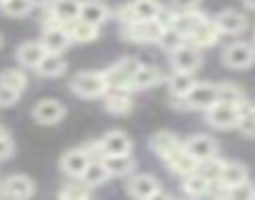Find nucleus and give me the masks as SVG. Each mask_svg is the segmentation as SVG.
Masks as SVG:
<instances>
[{
  "instance_id": "26",
  "label": "nucleus",
  "mask_w": 255,
  "mask_h": 200,
  "mask_svg": "<svg viewBox=\"0 0 255 200\" xmlns=\"http://www.w3.org/2000/svg\"><path fill=\"white\" fill-rule=\"evenodd\" d=\"M43 55H45V48H43L40 40H28V43H23V45L18 48V53H15L18 63H20L23 68H33V70H35V65L43 60Z\"/></svg>"
},
{
  "instance_id": "29",
  "label": "nucleus",
  "mask_w": 255,
  "mask_h": 200,
  "mask_svg": "<svg viewBox=\"0 0 255 200\" xmlns=\"http://www.w3.org/2000/svg\"><path fill=\"white\" fill-rule=\"evenodd\" d=\"M178 145H183V140L175 133H170V130H160V133L150 135V150L155 155H160V158H165L168 153H173Z\"/></svg>"
},
{
  "instance_id": "39",
  "label": "nucleus",
  "mask_w": 255,
  "mask_h": 200,
  "mask_svg": "<svg viewBox=\"0 0 255 200\" xmlns=\"http://www.w3.org/2000/svg\"><path fill=\"white\" fill-rule=\"evenodd\" d=\"M218 100L240 105L243 100H245V93H243L238 85H233V83H220V85H218Z\"/></svg>"
},
{
  "instance_id": "35",
  "label": "nucleus",
  "mask_w": 255,
  "mask_h": 200,
  "mask_svg": "<svg viewBox=\"0 0 255 200\" xmlns=\"http://www.w3.org/2000/svg\"><path fill=\"white\" fill-rule=\"evenodd\" d=\"M183 43H185V35H183L180 30H175L173 25H168V28H163V30H160L158 45H160V48H163V50H165L168 55H170L173 50H178V48H180Z\"/></svg>"
},
{
  "instance_id": "16",
  "label": "nucleus",
  "mask_w": 255,
  "mask_h": 200,
  "mask_svg": "<svg viewBox=\"0 0 255 200\" xmlns=\"http://www.w3.org/2000/svg\"><path fill=\"white\" fill-rule=\"evenodd\" d=\"M35 193V185L28 175H8L0 183V195L5 198H15V200H25Z\"/></svg>"
},
{
  "instance_id": "21",
  "label": "nucleus",
  "mask_w": 255,
  "mask_h": 200,
  "mask_svg": "<svg viewBox=\"0 0 255 200\" xmlns=\"http://www.w3.org/2000/svg\"><path fill=\"white\" fill-rule=\"evenodd\" d=\"M80 20L90 23V25H103L108 18H110V10L103 0H80V13H78Z\"/></svg>"
},
{
  "instance_id": "36",
  "label": "nucleus",
  "mask_w": 255,
  "mask_h": 200,
  "mask_svg": "<svg viewBox=\"0 0 255 200\" xmlns=\"http://www.w3.org/2000/svg\"><path fill=\"white\" fill-rule=\"evenodd\" d=\"M0 83L8 85V88H13L15 93H23V90L28 88V75H25L23 70H18V68H8V70L0 73Z\"/></svg>"
},
{
  "instance_id": "30",
  "label": "nucleus",
  "mask_w": 255,
  "mask_h": 200,
  "mask_svg": "<svg viewBox=\"0 0 255 200\" xmlns=\"http://www.w3.org/2000/svg\"><path fill=\"white\" fill-rule=\"evenodd\" d=\"M235 128H238V133L243 138L255 140V103H250L248 98L240 103V120H238Z\"/></svg>"
},
{
  "instance_id": "40",
  "label": "nucleus",
  "mask_w": 255,
  "mask_h": 200,
  "mask_svg": "<svg viewBox=\"0 0 255 200\" xmlns=\"http://www.w3.org/2000/svg\"><path fill=\"white\" fill-rule=\"evenodd\" d=\"M228 198L230 200H255V183L248 178V180L228 188Z\"/></svg>"
},
{
  "instance_id": "37",
  "label": "nucleus",
  "mask_w": 255,
  "mask_h": 200,
  "mask_svg": "<svg viewBox=\"0 0 255 200\" xmlns=\"http://www.w3.org/2000/svg\"><path fill=\"white\" fill-rule=\"evenodd\" d=\"M220 168H223V160H220L218 155H213V158L198 160V168H195V173H198V175H203L205 180L215 183V180H218V175H220Z\"/></svg>"
},
{
  "instance_id": "1",
  "label": "nucleus",
  "mask_w": 255,
  "mask_h": 200,
  "mask_svg": "<svg viewBox=\"0 0 255 200\" xmlns=\"http://www.w3.org/2000/svg\"><path fill=\"white\" fill-rule=\"evenodd\" d=\"M70 90H73L78 98L95 100V98H103V95H105L108 83H105V75H103V73H98V70H83V73H78V75L70 80Z\"/></svg>"
},
{
  "instance_id": "9",
  "label": "nucleus",
  "mask_w": 255,
  "mask_h": 200,
  "mask_svg": "<svg viewBox=\"0 0 255 200\" xmlns=\"http://www.w3.org/2000/svg\"><path fill=\"white\" fill-rule=\"evenodd\" d=\"M160 10V3L158 0H130L128 5L120 8V20L123 23H130V20H155Z\"/></svg>"
},
{
  "instance_id": "43",
  "label": "nucleus",
  "mask_w": 255,
  "mask_h": 200,
  "mask_svg": "<svg viewBox=\"0 0 255 200\" xmlns=\"http://www.w3.org/2000/svg\"><path fill=\"white\" fill-rule=\"evenodd\" d=\"M200 0H173V8L175 10H188V8H198Z\"/></svg>"
},
{
  "instance_id": "46",
  "label": "nucleus",
  "mask_w": 255,
  "mask_h": 200,
  "mask_svg": "<svg viewBox=\"0 0 255 200\" xmlns=\"http://www.w3.org/2000/svg\"><path fill=\"white\" fill-rule=\"evenodd\" d=\"M253 45H255V35H253Z\"/></svg>"
},
{
  "instance_id": "2",
  "label": "nucleus",
  "mask_w": 255,
  "mask_h": 200,
  "mask_svg": "<svg viewBox=\"0 0 255 200\" xmlns=\"http://www.w3.org/2000/svg\"><path fill=\"white\" fill-rule=\"evenodd\" d=\"M138 65H140L138 58H123V60L113 63L108 70H103L108 88H113V90H130V83H133V75H135Z\"/></svg>"
},
{
  "instance_id": "32",
  "label": "nucleus",
  "mask_w": 255,
  "mask_h": 200,
  "mask_svg": "<svg viewBox=\"0 0 255 200\" xmlns=\"http://www.w3.org/2000/svg\"><path fill=\"white\" fill-rule=\"evenodd\" d=\"M183 193L190 195V198H203V195L210 193V180H205L198 173H190V175L183 178Z\"/></svg>"
},
{
  "instance_id": "28",
  "label": "nucleus",
  "mask_w": 255,
  "mask_h": 200,
  "mask_svg": "<svg viewBox=\"0 0 255 200\" xmlns=\"http://www.w3.org/2000/svg\"><path fill=\"white\" fill-rule=\"evenodd\" d=\"M35 70H38V75H43V78H60V75H65L68 63H65L58 53H45L43 60L35 65Z\"/></svg>"
},
{
  "instance_id": "10",
  "label": "nucleus",
  "mask_w": 255,
  "mask_h": 200,
  "mask_svg": "<svg viewBox=\"0 0 255 200\" xmlns=\"http://www.w3.org/2000/svg\"><path fill=\"white\" fill-rule=\"evenodd\" d=\"M33 118L40 125H58L65 118V105L60 103V100H55V98H45L33 108Z\"/></svg>"
},
{
  "instance_id": "7",
  "label": "nucleus",
  "mask_w": 255,
  "mask_h": 200,
  "mask_svg": "<svg viewBox=\"0 0 255 200\" xmlns=\"http://www.w3.org/2000/svg\"><path fill=\"white\" fill-rule=\"evenodd\" d=\"M95 148H98L100 158L103 155H130L133 153V140L120 130H110L95 143Z\"/></svg>"
},
{
  "instance_id": "17",
  "label": "nucleus",
  "mask_w": 255,
  "mask_h": 200,
  "mask_svg": "<svg viewBox=\"0 0 255 200\" xmlns=\"http://www.w3.org/2000/svg\"><path fill=\"white\" fill-rule=\"evenodd\" d=\"M103 105L110 115H128L133 110V95L130 90H113L108 88L103 95Z\"/></svg>"
},
{
  "instance_id": "8",
  "label": "nucleus",
  "mask_w": 255,
  "mask_h": 200,
  "mask_svg": "<svg viewBox=\"0 0 255 200\" xmlns=\"http://www.w3.org/2000/svg\"><path fill=\"white\" fill-rule=\"evenodd\" d=\"M170 63H173V70H180V73H195L203 63V50L190 45L188 40L170 53Z\"/></svg>"
},
{
  "instance_id": "18",
  "label": "nucleus",
  "mask_w": 255,
  "mask_h": 200,
  "mask_svg": "<svg viewBox=\"0 0 255 200\" xmlns=\"http://www.w3.org/2000/svg\"><path fill=\"white\" fill-rule=\"evenodd\" d=\"M183 148H185L195 160H205V158L218 155V143H215V138H210V135H205V133L190 135L188 140H183Z\"/></svg>"
},
{
  "instance_id": "19",
  "label": "nucleus",
  "mask_w": 255,
  "mask_h": 200,
  "mask_svg": "<svg viewBox=\"0 0 255 200\" xmlns=\"http://www.w3.org/2000/svg\"><path fill=\"white\" fill-rule=\"evenodd\" d=\"M163 160H165V165L170 168V173H175V175H180V178L195 173V168H198V160H195L183 145H178V148H175L173 153H168Z\"/></svg>"
},
{
  "instance_id": "23",
  "label": "nucleus",
  "mask_w": 255,
  "mask_h": 200,
  "mask_svg": "<svg viewBox=\"0 0 255 200\" xmlns=\"http://www.w3.org/2000/svg\"><path fill=\"white\" fill-rule=\"evenodd\" d=\"M100 160H103L110 178H125V175H130L135 170L133 155H103Z\"/></svg>"
},
{
  "instance_id": "44",
  "label": "nucleus",
  "mask_w": 255,
  "mask_h": 200,
  "mask_svg": "<svg viewBox=\"0 0 255 200\" xmlns=\"http://www.w3.org/2000/svg\"><path fill=\"white\" fill-rule=\"evenodd\" d=\"M243 3H245V5L250 8V10H255V0H243Z\"/></svg>"
},
{
  "instance_id": "13",
  "label": "nucleus",
  "mask_w": 255,
  "mask_h": 200,
  "mask_svg": "<svg viewBox=\"0 0 255 200\" xmlns=\"http://www.w3.org/2000/svg\"><path fill=\"white\" fill-rule=\"evenodd\" d=\"M40 43H43L45 53H58V55H63V53L68 50V45H70V38H68L65 25H60V23H48L45 30H43Z\"/></svg>"
},
{
  "instance_id": "25",
  "label": "nucleus",
  "mask_w": 255,
  "mask_h": 200,
  "mask_svg": "<svg viewBox=\"0 0 255 200\" xmlns=\"http://www.w3.org/2000/svg\"><path fill=\"white\" fill-rule=\"evenodd\" d=\"M208 15H203L198 8H188V10H175V20H173V28L175 30H180L185 38L205 20Z\"/></svg>"
},
{
  "instance_id": "22",
  "label": "nucleus",
  "mask_w": 255,
  "mask_h": 200,
  "mask_svg": "<svg viewBox=\"0 0 255 200\" xmlns=\"http://www.w3.org/2000/svg\"><path fill=\"white\" fill-rule=\"evenodd\" d=\"M250 178V173H248V168L243 165V163H235V160H223V168H220V175H218V183L228 190V188H233V185H238V183H243V180H248Z\"/></svg>"
},
{
  "instance_id": "38",
  "label": "nucleus",
  "mask_w": 255,
  "mask_h": 200,
  "mask_svg": "<svg viewBox=\"0 0 255 200\" xmlns=\"http://www.w3.org/2000/svg\"><path fill=\"white\" fill-rule=\"evenodd\" d=\"M0 8H3V13L10 15V18H25L35 8V0H5Z\"/></svg>"
},
{
  "instance_id": "12",
  "label": "nucleus",
  "mask_w": 255,
  "mask_h": 200,
  "mask_svg": "<svg viewBox=\"0 0 255 200\" xmlns=\"http://www.w3.org/2000/svg\"><path fill=\"white\" fill-rule=\"evenodd\" d=\"M213 23H215V28L220 30V35H240V33L248 28V18H245V13L233 10V8L220 10V13L213 18Z\"/></svg>"
},
{
  "instance_id": "6",
  "label": "nucleus",
  "mask_w": 255,
  "mask_h": 200,
  "mask_svg": "<svg viewBox=\"0 0 255 200\" xmlns=\"http://www.w3.org/2000/svg\"><path fill=\"white\" fill-rule=\"evenodd\" d=\"M183 100H185L188 110H203L205 113L210 105L218 103V85H213V83H195Z\"/></svg>"
},
{
  "instance_id": "42",
  "label": "nucleus",
  "mask_w": 255,
  "mask_h": 200,
  "mask_svg": "<svg viewBox=\"0 0 255 200\" xmlns=\"http://www.w3.org/2000/svg\"><path fill=\"white\" fill-rule=\"evenodd\" d=\"M15 153V145H13V138L0 128V160H8L10 155Z\"/></svg>"
},
{
  "instance_id": "47",
  "label": "nucleus",
  "mask_w": 255,
  "mask_h": 200,
  "mask_svg": "<svg viewBox=\"0 0 255 200\" xmlns=\"http://www.w3.org/2000/svg\"><path fill=\"white\" fill-rule=\"evenodd\" d=\"M3 3H5V0H0V5H3Z\"/></svg>"
},
{
  "instance_id": "20",
  "label": "nucleus",
  "mask_w": 255,
  "mask_h": 200,
  "mask_svg": "<svg viewBox=\"0 0 255 200\" xmlns=\"http://www.w3.org/2000/svg\"><path fill=\"white\" fill-rule=\"evenodd\" d=\"M190 45H195V48H200V50H205V48H213L218 40H220V30L215 28V23H213V18H205L188 38H185Z\"/></svg>"
},
{
  "instance_id": "4",
  "label": "nucleus",
  "mask_w": 255,
  "mask_h": 200,
  "mask_svg": "<svg viewBox=\"0 0 255 200\" xmlns=\"http://www.w3.org/2000/svg\"><path fill=\"white\" fill-rule=\"evenodd\" d=\"M205 120L210 128L215 130H233L240 120V105L235 103H223V100H218L215 105H210L205 110Z\"/></svg>"
},
{
  "instance_id": "11",
  "label": "nucleus",
  "mask_w": 255,
  "mask_h": 200,
  "mask_svg": "<svg viewBox=\"0 0 255 200\" xmlns=\"http://www.w3.org/2000/svg\"><path fill=\"white\" fill-rule=\"evenodd\" d=\"M128 195L133 198H140V200H150V198H160L163 190H160V183L153 178V175H133L125 185Z\"/></svg>"
},
{
  "instance_id": "24",
  "label": "nucleus",
  "mask_w": 255,
  "mask_h": 200,
  "mask_svg": "<svg viewBox=\"0 0 255 200\" xmlns=\"http://www.w3.org/2000/svg\"><path fill=\"white\" fill-rule=\"evenodd\" d=\"M65 30H68L70 43H93V40H98V33H100L98 25H90V23H85V20H80V18L70 20V23L65 25Z\"/></svg>"
},
{
  "instance_id": "33",
  "label": "nucleus",
  "mask_w": 255,
  "mask_h": 200,
  "mask_svg": "<svg viewBox=\"0 0 255 200\" xmlns=\"http://www.w3.org/2000/svg\"><path fill=\"white\" fill-rule=\"evenodd\" d=\"M90 188H98V185H103L110 175H108V170H105V165H103V160L100 158H93L90 163H88V168H85V173L80 175Z\"/></svg>"
},
{
  "instance_id": "41",
  "label": "nucleus",
  "mask_w": 255,
  "mask_h": 200,
  "mask_svg": "<svg viewBox=\"0 0 255 200\" xmlns=\"http://www.w3.org/2000/svg\"><path fill=\"white\" fill-rule=\"evenodd\" d=\"M18 98H20V93H15L13 88H8V85L0 83V108H10V105H15V103H18Z\"/></svg>"
},
{
  "instance_id": "27",
  "label": "nucleus",
  "mask_w": 255,
  "mask_h": 200,
  "mask_svg": "<svg viewBox=\"0 0 255 200\" xmlns=\"http://www.w3.org/2000/svg\"><path fill=\"white\" fill-rule=\"evenodd\" d=\"M163 80V73L155 68V65H138L135 75H133V83H130V90H148L153 85H158Z\"/></svg>"
},
{
  "instance_id": "45",
  "label": "nucleus",
  "mask_w": 255,
  "mask_h": 200,
  "mask_svg": "<svg viewBox=\"0 0 255 200\" xmlns=\"http://www.w3.org/2000/svg\"><path fill=\"white\" fill-rule=\"evenodd\" d=\"M0 48H3V35H0Z\"/></svg>"
},
{
  "instance_id": "31",
  "label": "nucleus",
  "mask_w": 255,
  "mask_h": 200,
  "mask_svg": "<svg viewBox=\"0 0 255 200\" xmlns=\"http://www.w3.org/2000/svg\"><path fill=\"white\" fill-rule=\"evenodd\" d=\"M195 83L198 80L193 78V73H180V70H173V75L168 78V88L173 98H185Z\"/></svg>"
},
{
  "instance_id": "5",
  "label": "nucleus",
  "mask_w": 255,
  "mask_h": 200,
  "mask_svg": "<svg viewBox=\"0 0 255 200\" xmlns=\"http://www.w3.org/2000/svg\"><path fill=\"white\" fill-rule=\"evenodd\" d=\"M163 25L158 20H130L123 23V38L130 43H158Z\"/></svg>"
},
{
  "instance_id": "34",
  "label": "nucleus",
  "mask_w": 255,
  "mask_h": 200,
  "mask_svg": "<svg viewBox=\"0 0 255 200\" xmlns=\"http://www.w3.org/2000/svg\"><path fill=\"white\" fill-rule=\"evenodd\" d=\"M93 193V188L83 180V178H73V180H68L63 188H60V198H65V200H83V198H88Z\"/></svg>"
},
{
  "instance_id": "14",
  "label": "nucleus",
  "mask_w": 255,
  "mask_h": 200,
  "mask_svg": "<svg viewBox=\"0 0 255 200\" xmlns=\"http://www.w3.org/2000/svg\"><path fill=\"white\" fill-rule=\"evenodd\" d=\"M90 160H93V155L88 153V148H73V150H68L60 158V170L68 178H80L85 173V168H88Z\"/></svg>"
},
{
  "instance_id": "15",
  "label": "nucleus",
  "mask_w": 255,
  "mask_h": 200,
  "mask_svg": "<svg viewBox=\"0 0 255 200\" xmlns=\"http://www.w3.org/2000/svg\"><path fill=\"white\" fill-rule=\"evenodd\" d=\"M80 13V0H50L48 3V23L68 25Z\"/></svg>"
},
{
  "instance_id": "3",
  "label": "nucleus",
  "mask_w": 255,
  "mask_h": 200,
  "mask_svg": "<svg viewBox=\"0 0 255 200\" xmlns=\"http://www.w3.org/2000/svg\"><path fill=\"white\" fill-rule=\"evenodd\" d=\"M220 60L230 70H248L255 63V45L248 43V40H235L223 50Z\"/></svg>"
}]
</instances>
